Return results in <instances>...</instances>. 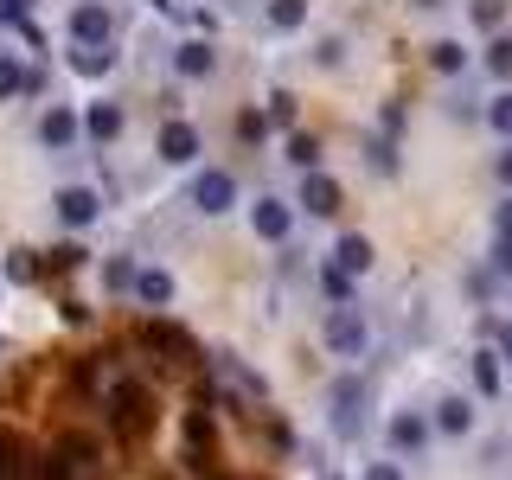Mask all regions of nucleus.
<instances>
[{
	"instance_id": "obj_1",
	"label": "nucleus",
	"mask_w": 512,
	"mask_h": 480,
	"mask_svg": "<svg viewBox=\"0 0 512 480\" xmlns=\"http://www.w3.org/2000/svg\"><path fill=\"white\" fill-rule=\"evenodd\" d=\"M109 423H116L122 442H141L154 429V391L135 384V378H116L109 384Z\"/></svg>"
},
{
	"instance_id": "obj_2",
	"label": "nucleus",
	"mask_w": 512,
	"mask_h": 480,
	"mask_svg": "<svg viewBox=\"0 0 512 480\" xmlns=\"http://www.w3.org/2000/svg\"><path fill=\"white\" fill-rule=\"evenodd\" d=\"M250 224H256L263 244H288V231H295V205L276 199V192H263V199L250 205Z\"/></svg>"
},
{
	"instance_id": "obj_3",
	"label": "nucleus",
	"mask_w": 512,
	"mask_h": 480,
	"mask_svg": "<svg viewBox=\"0 0 512 480\" xmlns=\"http://www.w3.org/2000/svg\"><path fill=\"white\" fill-rule=\"evenodd\" d=\"M192 205H199L205 218H224L237 205V180H231V173H218V167H205L199 180H192Z\"/></svg>"
},
{
	"instance_id": "obj_4",
	"label": "nucleus",
	"mask_w": 512,
	"mask_h": 480,
	"mask_svg": "<svg viewBox=\"0 0 512 480\" xmlns=\"http://www.w3.org/2000/svg\"><path fill=\"white\" fill-rule=\"evenodd\" d=\"M141 346L167 352V365H192V352H199L186 340V327H173V320H148V327H141Z\"/></svg>"
},
{
	"instance_id": "obj_5",
	"label": "nucleus",
	"mask_w": 512,
	"mask_h": 480,
	"mask_svg": "<svg viewBox=\"0 0 512 480\" xmlns=\"http://www.w3.org/2000/svg\"><path fill=\"white\" fill-rule=\"evenodd\" d=\"M58 224L64 231H84V224H96V212H103V199H96L90 186H58Z\"/></svg>"
},
{
	"instance_id": "obj_6",
	"label": "nucleus",
	"mask_w": 512,
	"mask_h": 480,
	"mask_svg": "<svg viewBox=\"0 0 512 480\" xmlns=\"http://www.w3.org/2000/svg\"><path fill=\"white\" fill-rule=\"evenodd\" d=\"M295 205H308V212L314 218H333V212H340V205H346V192H340V180H333V173H308V180H301V199Z\"/></svg>"
},
{
	"instance_id": "obj_7",
	"label": "nucleus",
	"mask_w": 512,
	"mask_h": 480,
	"mask_svg": "<svg viewBox=\"0 0 512 480\" xmlns=\"http://www.w3.org/2000/svg\"><path fill=\"white\" fill-rule=\"evenodd\" d=\"M327 346L340 352V359H359V352H365V327H359V314H352V308H333L327 314Z\"/></svg>"
},
{
	"instance_id": "obj_8",
	"label": "nucleus",
	"mask_w": 512,
	"mask_h": 480,
	"mask_svg": "<svg viewBox=\"0 0 512 480\" xmlns=\"http://www.w3.org/2000/svg\"><path fill=\"white\" fill-rule=\"evenodd\" d=\"M77 135H84V116H77V109H45V116H39V141H45V148H71V141Z\"/></svg>"
},
{
	"instance_id": "obj_9",
	"label": "nucleus",
	"mask_w": 512,
	"mask_h": 480,
	"mask_svg": "<svg viewBox=\"0 0 512 480\" xmlns=\"http://www.w3.org/2000/svg\"><path fill=\"white\" fill-rule=\"evenodd\" d=\"M109 26L116 20H109V7H96V0H84V7L71 13V39L77 45H109Z\"/></svg>"
},
{
	"instance_id": "obj_10",
	"label": "nucleus",
	"mask_w": 512,
	"mask_h": 480,
	"mask_svg": "<svg viewBox=\"0 0 512 480\" xmlns=\"http://www.w3.org/2000/svg\"><path fill=\"white\" fill-rule=\"evenodd\" d=\"M192 154H199V128H192V122H167V128H160V160L186 167Z\"/></svg>"
},
{
	"instance_id": "obj_11",
	"label": "nucleus",
	"mask_w": 512,
	"mask_h": 480,
	"mask_svg": "<svg viewBox=\"0 0 512 480\" xmlns=\"http://www.w3.org/2000/svg\"><path fill=\"white\" fill-rule=\"evenodd\" d=\"M333 423H340L346 436H352V429L365 423V384H359V378H346L340 391H333Z\"/></svg>"
},
{
	"instance_id": "obj_12",
	"label": "nucleus",
	"mask_w": 512,
	"mask_h": 480,
	"mask_svg": "<svg viewBox=\"0 0 512 480\" xmlns=\"http://www.w3.org/2000/svg\"><path fill=\"white\" fill-rule=\"evenodd\" d=\"M384 436H391V448H397V455H416V448L429 442V423H423V416H410V410H397Z\"/></svg>"
},
{
	"instance_id": "obj_13",
	"label": "nucleus",
	"mask_w": 512,
	"mask_h": 480,
	"mask_svg": "<svg viewBox=\"0 0 512 480\" xmlns=\"http://www.w3.org/2000/svg\"><path fill=\"white\" fill-rule=\"evenodd\" d=\"M122 128H128L122 103H90V116H84V135H90V141H116Z\"/></svg>"
},
{
	"instance_id": "obj_14",
	"label": "nucleus",
	"mask_w": 512,
	"mask_h": 480,
	"mask_svg": "<svg viewBox=\"0 0 512 480\" xmlns=\"http://www.w3.org/2000/svg\"><path fill=\"white\" fill-rule=\"evenodd\" d=\"M173 71H180V77H212V71H218L212 45H205V39H186L180 52H173Z\"/></svg>"
},
{
	"instance_id": "obj_15",
	"label": "nucleus",
	"mask_w": 512,
	"mask_h": 480,
	"mask_svg": "<svg viewBox=\"0 0 512 480\" xmlns=\"http://www.w3.org/2000/svg\"><path fill=\"white\" fill-rule=\"evenodd\" d=\"M436 429H442V436H468V429H474V404H468V397H442V404H436Z\"/></svg>"
},
{
	"instance_id": "obj_16",
	"label": "nucleus",
	"mask_w": 512,
	"mask_h": 480,
	"mask_svg": "<svg viewBox=\"0 0 512 480\" xmlns=\"http://www.w3.org/2000/svg\"><path fill=\"white\" fill-rule=\"evenodd\" d=\"M135 301L167 308V301H173V276H167V269H135Z\"/></svg>"
},
{
	"instance_id": "obj_17",
	"label": "nucleus",
	"mask_w": 512,
	"mask_h": 480,
	"mask_svg": "<svg viewBox=\"0 0 512 480\" xmlns=\"http://www.w3.org/2000/svg\"><path fill=\"white\" fill-rule=\"evenodd\" d=\"M26 90H39V71H26L20 58L0 52V103H7V96H26Z\"/></svg>"
},
{
	"instance_id": "obj_18",
	"label": "nucleus",
	"mask_w": 512,
	"mask_h": 480,
	"mask_svg": "<svg viewBox=\"0 0 512 480\" xmlns=\"http://www.w3.org/2000/svg\"><path fill=\"white\" fill-rule=\"evenodd\" d=\"M333 263H340L346 276H365V269H372V244H365V237H340V244H333Z\"/></svg>"
},
{
	"instance_id": "obj_19",
	"label": "nucleus",
	"mask_w": 512,
	"mask_h": 480,
	"mask_svg": "<svg viewBox=\"0 0 512 480\" xmlns=\"http://www.w3.org/2000/svg\"><path fill=\"white\" fill-rule=\"evenodd\" d=\"M429 64H436L442 77H455L461 64H468V45H461V39H442V45H429Z\"/></svg>"
},
{
	"instance_id": "obj_20",
	"label": "nucleus",
	"mask_w": 512,
	"mask_h": 480,
	"mask_svg": "<svg viewBox=\"0 0 512 480\" xmlns=\"http://www.w3.org/2000/svg\"><path fill=\"white\" fill-rule=\"evenodd\" d=\"M71 64H77L84 77H103L109 64H116V52H109V45H77V52H71Z\"/></svg>"
},
{
	"instance_id": "obj_21",
	"label": "nucleus",
	"mask_w": 512,
	"mask_h": 480,
	"mask_svg": "<svg viewBox=\"0 0 512 480\" xmlns=\"http://www.w3.org/2000/svg\"><path fill=\"white\" fill-rule=\"evenodd\" d=\"M301 20H308V0H269V26L276 32H295Z\"/></svg>"
},
{
	"instance_id": "obj_22",
	"label": "nucleus",
	"mask_w": 512,
	"mask_h": 480,
	"mask_svg": "<svg viewBox=\"0 0 512 480\" xmlns=\"http://www.w3.org/2000/svg\"><path fill=\"white\" fill-rule=\"evenodd\" d=\"M474 391L500 397V359H493V352H474Z\"/></svg>"
},
{
	"instance_id": "obj_23",
	"label": "nucleus",
	"mask_w": 512,
	"mask_h": 480,
	"mask_svg": "<svg viewBox=\"0 0 512 480\" xmlns=\"http://www.w3.org/2000/svg\"><path fill=\"white\" fill-rule=\"evenodd\" d=\"M20 436H13V429H0V480H20Z\"/></svg>"
},
{
	"instance_id": "obj_24",
	"label": "nucleus",
	"mask_w": 512,
	"mask_h": 480,
	"mask_svg": "<svg viewBox=\"0 0 512 480\" xmlns=\"http://www.w3.org/2000/svg\"><path fill=\"white\" fill-rule=\"evenodd\" d=\"M320 282H327V295H333V308H352V276H346V269H340V263H327V276H320Z\"/></svg>"
},
{
	"instance_id": "obj_25",
	"label": "nucleus",
	"mask_w": 512,
	"mask_h": 480,
	"mask_svg": "<svg viewBox=\"0 0 512 480\" xmlns=\"http://www.w3.org/2000/svg\"><path fill=\"white\" fill-rule=\"evenodd\" d=\"M288 160L314 173V167H320V141H314V135H295V141H288Z\"/></svg>"
},
{
	"instance_id": "obj_26",
	"label": "nucleus",
	"mask_w": 512,
	"mask_h": 480,
	"mask_svg": "<svg viewBox=\"0 0 512 480\" xmlns=\"http://www.w3.org/2000/svg\"><path fill=\"white\" fill-rule=\"evenodd\" d=\"M487 122L500 128V135H512V90H500V96L487 103Z\"/></svg>"
},
{
	"instance_id": "obj_27",
	"label": "nucleus",
	"mask_w": 512,
	"mask_h": 480,
	"mask_svg": "<svg viewBox=\"0 0 512 480\" xmlns=\"http://www.w3.org/2000/svg\"><path fill=\"white\" fill-rule=\"evenodd\" d=\"M487 71H493V77H512V39H500V45L487 52Z\"/></svg>"
},
{
	"instance_id": "obj_28",
	"label": "nucleus",
	"mask_w": 512,
	"mask_h": 480,
	"mask_svg": "<svg viewBox=\"0 0 512 480\" xmlns=\"http://www.w3.org/2000/svg\"><path fill=\"white\" fill-rule=\"evenodd\" d=\"M7 276H13V282H32V276H39V263H32V250H13Z\"/></svg>"
},
{
	"instance_id": "obj_29",
	"label": "nucleus",
	"mask_w": 512,
	"mask_h": 480,
	"mask_svg": "<svg viewBox=\"0 0 512 480\" xmlns=\"http://www.w3.org/2000/svg\"><path fill=\"white\" fill-rule=\"evenodd\" d=\"M500 13H506L500 0H474V26H487V32H493V26H500Z\"/></svg>"
},
{
	"instance_id": "obj_30",
	"label": "nucleus",
	"mask_w": 512,
	"mask_h": 480,
	"mask_svg": "<svg viewBox=\"0 0 512 480\" xmlns=\"http://www.w3.org/2000/svg\"><path fill=\"white\" fill-rule=\"evenodd\" d=\"M493 237H506V244H512V199L493 205Z\"/></svg>"
},
{
	"instance_id": "obj_31",
	"label": "nucleus",
	"mask_w": 512,
	"mask_h": 480,
	"mask_svg": "<svg viewBox=\"0 0 512 480\" xmlns=\"http://www.w3.org/2000/svg\"><path fill=\"white\" fill-rule=\"evenodd\" d=\"M237 128H244V141H263V128H269V116H256V109H244V122H237Z\"/></svg>"
},
{
	"instance_id": "obj_32",
	"label": "nucleus",
	"mask_w": 512,
	"mask_h": 480,
	"mask_svg": "<svg viewBox=\"0 0 512 480\" xmlns=\"http://www.w3.org/2000/svg\"><path fill=\"white\" fill-rule=\"evenodd\" d=\"M109 288H135V269H128V263H109Z\"/></svg>"
},
{
	"instance_id": "obj_33",
	"label": "nucleus",
	"mask_w": 512,
	"mask_h": 480,
	"mask_svg": "<svg viewBox=\"0 0 512 480\" xmlns=\"http://www.w3.org/2000/svg\"><path fill=\"white\" fill-rule=\"evenodd\" d=\"M493 263H500V276H512V244L506 237H493Z\"/></svg>"
},
{
	"instance_id": "obj_34",
	"label": "nucleus",
	"mask_w": 512,
	"mask_h": 480,
	"mask_svg": "<svg viewBox=\"0 0 512 480\" xmlns=\"http://www.w3.org/2000/svg\"><path fill=\"white\" fill-rule=\"evenodd\" d=\"M365 480H404V468H397V461H378V468L365 474Z\"/></svg>"
},
{
	"instance_id": "obj_35",
	"label": "nucleus",
	"mask_w": 512,
	"mask_h": 480,
	"mask_svg": "<svg viewBox=\"0 0 512 480\" xmlns=\"http://www.w3.org/2000/svg\"><path fill=\"white\" fill-rule=\"evenodd\" d=\"M26 13V0H0V20H20Z\"/></svg>"
},
{
	"instance_id": "obj_36",
	"label": "nucleus",
	"mask_w": 512,
	"mask_h": 480,
	"mask_svg": "<svg viewBox=\"0 0 512 480\" xmlns=\"http://www.w3.org/2000/svg\"><path fill=\"white\" fill-rule=\"evenodd\" d=\"M493 340H500V352L512 359V327H493Z\"/></svg>"
},
{
	"instance_id": "obj_37",
	"label": "nucleus",
	"mask_w": 512,
	"mask_h": 480,
	"mask_svg": "<svg viewBox=\"0 0 512 480\" xmlns=\"http://www.w3.org/2000/svg\"><path fill=\"white\" fill-rule=\"evenodd\" d=\"M500 180H506V186H512V148H506V154H500Z\"/></svg>"
},
{
	"instance_id": "obj_38",
	"label": "nucleus",
	"mask_w": 512,
	"mask_h": 480,
	"mask_svg": "<svg viewBox=\"0 0 512 480\" xmlns=\"http://www.w3.org/2000/svg\"><path fill=\"white\" fill-rule=\"evenodd\" d=\"M148 7H173V0H148Z\"/></svg>"
},
{
	"instance_id": "obj_39",
	"label": "nucleus",
	"mask_w": 512,
	"mask_h": 480,
	"mask_svg": "<svg viewBox=\"0 0 512 480\" xmlns=\"http://www.w3.org/2000/svg\"><path fill=\"white\" fill-rule=\"evenodd\" d=\"M416 7H436V0H416Z\"/></svg>"
}]
</instances>
